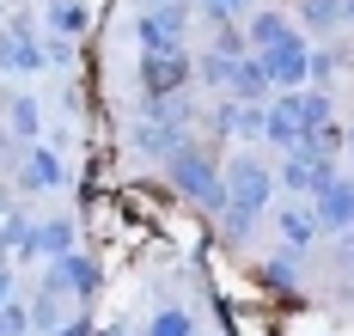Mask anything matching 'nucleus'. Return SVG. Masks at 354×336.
Returning <instances> with one entry per match:
<instances>
[{
  "instance_id": "f257e3e1",
  "label": "nucleus",
  "mask_w": 354,
  "mask_h": 336,
  "mask_svg": "<svg viewBox=\"0 0 354 336\" xmlns=\"http://www.w3.org/2000/svg\"><path fill=\"white\" fill-rule=\"evenodd\" d=\"M80 25L86 12L73 0H49L43 25L0 0V336H86L98 288V263L68 208L80 159L31 92L37 74L68 68Z\"/></svg>"
}]
</instances>
